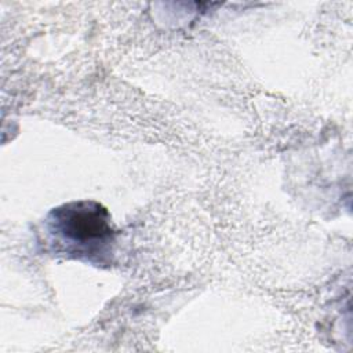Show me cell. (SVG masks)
<instances>
[{
    "mask_svg": "<svg viewBox=\"0 0 353 353\" xmlns=\"http://www.w3.org/2000/svg\"><path fill=\"white\" fill-rule=\"evenodd\" d=\"M44 234L55 255L97 266L113 262L117 230L109 211L95 200H76L52 208L44 219Z\"/></svg>",
    "mask_w": 353,
    "mask_h": 353,
    "instance_id": "6da1fadb",
    "label": "cell"
}]
</instances>
